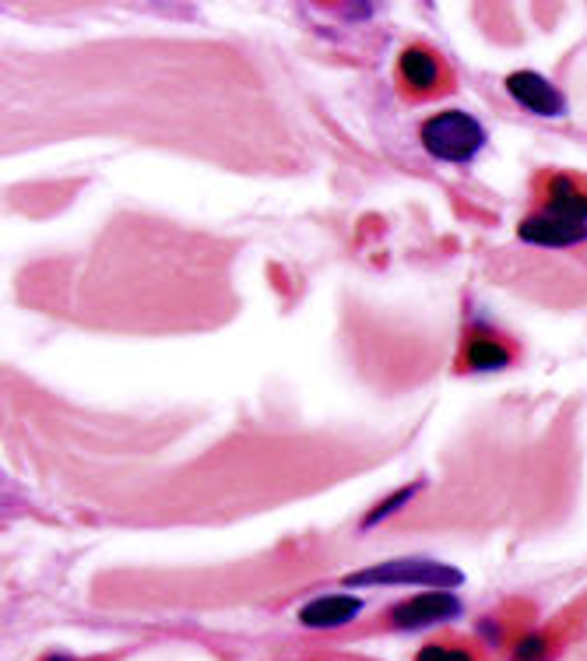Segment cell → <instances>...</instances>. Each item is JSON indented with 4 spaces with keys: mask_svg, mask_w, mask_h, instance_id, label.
<instances>
[{
    "mask_svg": "<svg viewBox=\"0 0 587 661\" xmlns=\"http://www.w3.org/2000/svg\"><path fill=\"white\" fill-rule=\"evenodd\" d=\"M549 658V641L546 637H525L521 644L513 648V661H546Z\"/></svg>",
    "mask_w": 587,
    "mask_h": 661,
    "instance_id": "11",
    "label": "cell"
},
{
    "mask_svg": "<svg viewBox=\"0 0 587 661\" xmlns=\"http://www.w3.org/2000/svg\"><path fill=\"white\" fill-rule=\"evenodd\" d=\"M517 236L525 239V244L535 247H574L587 239V226L584 223H570V218H559L549 211H538L531 218H525L521 226H517Z\"/></svg>",
    "mask_w": 587,
    "mask_h": 661,
    "instance_id": "5",
    "label": "cell"
},
{
    "mask_svg": "<svg viewBox=\"0 0 587 661\" xmlns=\"http://www.w3.org/2000/svg\"><path fill=\"white\" fill-rule=\"evenodd\" d=\"M359 612H363V602L352 599V594H321V599L300 609V623L310 630H334L352 623Z\"/></svg>",
    "mask_w": 587,
    "mask_h": 661,
    "instance_id": "7",
    "label": "cell"
},
{
    "mask_svg": "<svg viewBox=\"0 0 587 661\" xmlns=\"http://www.w3.org/2000/svg\"><path fill=\"white\" fill-rule=\"evenodd\" d=\"M464 366L471 373H492V369H507L510 366V352L492 342V338H471L464 348Z\"/></svg>",
    "mask_w": 587,
    "mask_h": 661,
    "instance_id": "9",
    "label": "cell"
},
{
    "mask_svg": "<svg viewBox=\"0 0 587 661\" xmlns=\"http://www.w3.org/2000/svg\"><path fill=\"white\" fill-rule=\"evenodd\" d=\"M464 581L461 570L443 566L437 560H388L359 570V574L345 578V588H376V584H409V588H433V591H447L458 588Z\"/></svg>",
    "mask_w": 587,
    "mask_h": 661,
    "instance_id": "2",
    "label": "cell"
},
{
    "mask_svg": "<svg viewBox=\"0 0 587 661\" xmlns=\"http://www.w3.org/2000/svg\"><path fill=\"white\" fill-rule=\"evenodd\" d=\"M415 661H476L468 651H461V648H447V644H425L419 654H415Z\"/></svg>",
    "mask_w": 587,
    "mask_h": 661,
    "instance_id": "12",
    "label": "cell"
},
{
    "mask_svg": "<svg viewBox=\"0 0 587 661\" xmlns=\"http://www.w3.org/2000/svg\"><path fill=\"white\" fill-rule=\"evenodd\" d=\"M507 92H510L513 102H521L535 117H562L567 114V96H562L549 78H541L535 71H513L507 78Z\"/></svg>",
    "mask_w": 587,
    "mask_h": 661,
    "instance_id": "4",
    "label": "cell"
},
{
    "mask_svg": "<svg viewBox=\"0 0 587 661\" xmlns=\"http://www.w3.org/2000/svg\"><path fill=\"white\" fill-rule=\"evenodd\" d=\"M422 148L440 162H471L486 148V127L464 114V109H447L422 124Z\"/></svg>",
    "mask_w": 587,
    "mask_h": 661,
    "instance_id": "1",
    "label": "cell"
},
{
    "mask_svg": "<svg viewBox=\"0 0 587 661\" xmlns=\"http://www.w3.org/2000/svg\"><path fill=\"white\" fill-rule=\"evenodd\" d=\"M461 615V599L450 591H422L409 602H398L391 609V623L398 630H425L447 620H458Z\"/></svg>",
    "mask_w": 587,
    "mask_h": 661,
    "instance_id": "3",
    "label": "cell"
},
{
    "mask_svg": "<svg viewBox=\"0 0 587 661\" xmlns=\"http://www.w3.org/2000/svg\"><path fill=\"white\" fill-rule=\"evenodd\" d=\"M541 211L587 226V194L570 180V176H556V180L549 184V197H546V208Z\"/></svg>",
    "mask_w": 587,
    "mask_h": 661,
    "instance_id": "8",
    "label": "cell"
},
{
    "mask_svg": "<svg viewBox=\"0 0 587 661\" xmlns=\"http://www.w3.org/2000/svg\"><path fill=\"white\" fill-rule=\"evenodd\" d=\"M398 75L412 96H429L443 85V63L433 50L425 47H404L398 60Z\"/></svg>",
    "mask_w": 587,
    "mask_h": 661,
    "instance_id": "6",
    "label": "cell"
},
{
    "mask_svg": "<svg viewBox=\"0 0 587 661\" xmlns=\"http://www.w3.org/2000/svg\"><path fill=\"white\" fill-rule=\"evenodd\" d=\"M419 490H422V482H415V486H409V490H398L394 496H388L383 503H376L373 511L363 517V532H370L373 524H380V521H388L391 514H398L404 503H412V500H415V493H419Z\"/></svg>",
    "mask_w": 587,
    "mask_h": 661,
    "instance_id": "10",
    "label": "cell"
}]
</instances>
